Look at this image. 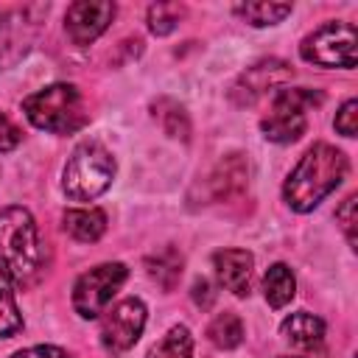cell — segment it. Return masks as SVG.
Masks as SVG:
<instances>
[{
  "label": "cell",
  "mask_w": 358,
  "mask_h": 358,
  "mask_svg": "<svg viewBox=\"0 0 358 358\" xmlns=\"http://www.w3.org/2000/svg\"><path fill=\"white\" fill-rule=\"evenodd\" d=\"M344 173H347V157L327 143H316L288 173L282 196L291 210L308 213L341 185Z\"/></svg>",
  "instance_id": "cell-1"
},
{
  "label": "cell",
  "mask_w": 358,
  "mask_h": 358,
  "mask_svg": "<svg viewBox=\"0 0 358 358\" xmlns=\"http://www.w3.org/2000/svg\"><path fill=\"white\" fill-rule=\"evenodd\" d=\"M0 263L3 271L20 285H31L39 277L42 243L36 221L25 207L0 210Z\"/></svg>",
  "instance_id": "cell-2"
},
{
  "label": "cell",
  "mask_w": 358,
  "mask_h": 358,
  "mask_svg": "<svg viewBox=\"0 0 358 358\" xmlns=\"http://www.w3.org/2000/svg\"><path fill=\"white\" fill-rule=\"evenodd\" d=\"M22 112L36 129L70 134L87 123L84 98L73 84H50L22 101Z\"/></svg>",
  "instance_id": "cell-3"
},
{
  "label": "cell",
  "mask_w": 358,
  "mask_h": 358,
  "mask_svg": "<svg viewBox=\"0 0 358 358\" xmlns=\"http://www.w3.org/2000/svg\"><path fill=\"white\" fill-rule=\"evenodd\" d=\"M115 179V157L101 143H81L62 173V187L73 201L98 199Z\"/></svg>",
  "instance_id": "cell-4"
},
{
  "label": "cell",
  "mask_w": 358,
  "mask_h": 358,
  "mask_svg": "<svg viewBox=\"0 0 358 358\" xmlns=\"http://www.w3.org/2000/svg\"><path fill=\"white\" fill-rule=\"evenodd\" d=\"M322 92L319 90H308V87H296V90H280L271 101L268 115L260 120L263 134L271 143H294L305 134L308 129V109L322 103Z\"/></svg>",
  "instance_id": "cell-5"
},
{
  "label": "cell",
  "mask_w": 358,
  "mask_h": 358,
  "mask_svg": "<svg viewBox=\"0 0 358 358\" xmlns=\"http://www.w3.org/2000/svg\"><path fill=\"white\" fill-rule=\"evenodd\" d=\"M305 62L319 67H355V25L352 22H324L308 34L299 45Z\"/></svg>",
  "instance_id": "cell-6"
},
{
  "label": "cell",
  "mask_w": 358,
  "mask_h": 358,
  "mask_svg": "<svg viewBox=\"0 0 358 358\" xmlns=\"http://www.w3.org/2000/svg\"><path fill=\"white\" fill-rule=\"evenodd\" d=\"M129 268L123 263H101L81 274L73 288V308L81 319H95L109 299L117 294V288L126 282Z\"/></svg>",
  "instance_id": "cell-7"
},
{
  "label": "cell",
  "mask_w": 358,
  "mask_h": 358,
  "mask_svg": "<svg viewBox=\"0 0 358 358\" xmlns=\"http://www.w3.org/2000/svg\"><path fill=\"white\" fill-rule=\"evenodd\" d=\"M145 327V305L134 296L117 302L101 322V341L109 352H126Z\"/></svg>",
  "instance_id": "cell-8"
},
{
  "label": "cell",
  "mask_w": 358,
  "mask_h": 358,
  "mask_svg": "<svg viewBox=\"0 0 358 358\" xmlns=\"http://www.w3.org/2000/svg\"><path fill=\"white\" fill-rule=\"evenodd\" d=\"M291 76H294V70L285 62H280V59L255 62L252 67H246L238 76V81L229 90V98L238 106H252L255 101H260L263 95H268L271 90H277L280 84L291 81Z\"/></svg>",
  "instance_id": "cell-9"
},
{
  "label": "cell",
  "mask_w": 358,
  "mask_h": 358,
  "mask_svg": "<svg viewBox=\"0 0 358 358\" xmlns=\"http://www.w3.org/2000/svg\"><path fill=\"white\" fill-rule=\"evenodd\" d=\"M115 17V3H106V0H78L67 8L64 14V28H67V36L76 42V45H90L95 42L112 22Z\"/></svg>",
  "instance_id": "cell-10"
},
{
  "label": "cell",
  "mask_w": 358,
  "mask_h": 358,
  "mask_svg": "<svg viewBox=\"0 0 358 358\" xmlns=\"http://www.w3.org/2000/svg\"><path fill=\"white\" fill-rule=\"evenodd\" d=\"M36 8H22V11H11L0 20V70L14 64L34 39V25L36 20L31 17Z\"/></svg>",
  "instance_id": "cell-11"
},
{
  "label": "cell",
  "mask_w": 358,
  "mask_h": 358,
  "mask_svg": "<svg viewBox=\"0 0 358 358\" xmlns=\"http://www.w3.org/2000/svg\"><path fill=\"white\" fill-rule=\"evenodd\" d=\"M213 266L218 274V282L232 291L235 296H246L252 288V268L255 257L246 249H221L213 255Z\"/></svg>",
  "instance_id": "cell-12"
},
{
  "label": "cell",
  "mask_w": 358,
  "mask_h": 358,
  "mask_svg": "<svg viewBox=\"0 0 358 358\" xmlns=\"http://www.w3.org/2000/svg\"><path fill=\"white\" fill-rule=\"evenodd\" d=\"M246 176H249V165L241 159V154L224 157V159L213 168V173L207 176L210 196H213L215 201H224V199L238 196V193L246 187Z\"/></svg>",
  "instance_id": "cell-13"
},
{
  "label": "cell",
  "mask_w": 358,
  "mask_h": 358,
  "mask_svg": "<svg viewBox=\"0 0 358 358\" xmlns=\"http://www.w3.org/2000/svg\"><path fill=\"white\" fill-rule=\"evenodd\" d=\"M280 333L294 344V347H302V350H313L324 341V322L313 313H291L288 319H282L280 324Z\"/></svg>",
  "instance_id": "cell-14"
},
{
  "label": "cell",
  "mask_w": 358,
  "mask_h": 358,
  "mask_svg": "<svg viewBox=\"0 0 358 358\" xmlns=\"http://www.w3.org/2000/svg\"><path fill=\"white\" fill-rule=\"evenodd\" d=\"M64 229L81 241V243H92L103 235L106 229V215L98 210V207H90V210H67L64 213Z\"/></svg>",
  "instance_id": "cell-15"
},
{
  "label": "cell",
  "mask_w": 358,
  "mask_h": 358,
  "mask_svg": "<svg viewBox=\"0 0 358 358\" xmlns=\"http://www.w3.org/2000/svg\"><path fill=\"white\" fill-rule=\"evenodd\" d=\"M263 291H266V302L271 308H285L296 294V280H294L291 268L285 263H274L263 277Z\"/></svg>",
  "instance_id": "cell-16"
},
{
  "label": "cell",
  "mask_w": 358,
  "mask_h": 358,
  "mask_svg": "<svg viewBox=\"0 0 358 358\" xmlns=\"http://www.w3.org/2000/svg\"><path fill=\"white\" fill-rule=\"evenodd\" d=\"M145 268H148L154 282H159L165 291H173V285L182 277V255L173 246H165L157 255L145 257Z\"/></svg>",
  "instance_id": "cell-17"
},
{
  "label": "cell",
  "mask_w": 358,
  "mask_h": 358,
  "mask_svg": "<svg viewBox=\"0 0 358 358\" xmlns=\"http://www.w3.org/2000/svg\"><path fill=\"white\" fill-rule=\"evenodd\" d=\"M207 338L218 347V350H232L243 341V322L238 319V313L224 310L218 313L210 324H207Z\"/></svg>",
  "instance_id": "cell-18"
},
{
  "label": "cell",
  "mask_w": 358,
  "mask_h": 358,
  "mask_svg": "<svg viewBox=\"0 0 358 358\" xmlns=\"http://www.w3.org/2000/svg\"><path fill=\"white\" fill-rule=\"evenodd\" d=\"M154 117L159 120V126L165 129V134H171V137H179V140H187L190 137V120H187V112L176 103V101H171V98H159V101H154Z\"/></svg>",
  "instance_id": "cell-19"
},
{
  "label": "cell",
  "mask_w": 358,
  "mask_h": 358,
  "mask_svg": "<svg viewBox=\"0 0 358 358\" xmlns=\"http://www.w3.org/2000/svg\"><path fill=\"white\" fill-rule=\"evenodd\" d=\"M145 358H193V336L185 324H176Z\"/></svg>",
  "instance_id": "cell-20"
},
{
  "label": "cell",
  "mask_w": 358,
  "mask_h": 358,
  "mask_svg": "<svg viewBox=\"0 0 358 358\" xmlns=\"http://www.w3.org/2000/svg\"><path fill=\"white\" fill-rule=\"evenodd\" d=\"M235 11L249 22V25H274L280 22L282 17L291 14V3H243V6H235Z\"/></svg>",
  "instance_id": "cell-21"
},
{
  "label": "cell",
  "mask_w": 358,
  "mask_h": 358,
  "mask_svg": "<svg viewBox=\"0 0 358 358\" xmlns=\"http://www.w3.org/2000/svg\"><path fill=\"white\" fill-rule=\"evenodd\" d=\"M22 327V316H20V308H17V299H14V291L8 285V274L0 268V336H11Z\"/></svg>",
  "instance_id": "cell-22"
},
{
  "label": "cell",
  "mask_w": 358,
  "mask_h": 358,
  "mask_svg": "<svg viewBox=\"0 0 358 358\" xmlns=\"http://www.w3.org/2000/svg\"><path fill=\"white\" fill-rule=\"evenodd\" d=\"M179 14H182V8L176 3H154L148 8V28H151V34H157V36L171 34L176 28V22H179Z\"/></svg>",
  "instance_id": "cell-23"
},
{
  "label": "cell",
  "mask_w": 358,
  "mask_h": 358,
  "mask_svg": "<svg viewBox=\"0 0 358 358\" xmlns=\"http://www.w3.org/2000/svg\"><path fill=\"white\" fill-rule=\"evenodd\" d=\"M355 207H358V199H355V193H352V196H347V199L341 201V207L336 210V221L341 224V229H344L350 246H355V224H358Z\"/></svg>",
  "instance_id": "cell-24"
},
{
  "label": "cell",
  "mask_w": 358,
  "mask_h": 358,
  "mask_svg": "<svg viewBox=\"0 0 358 358\" xmlns=\"http://www.w3.org/2000/svg\"><path fill=\"white\" fill-rule=\"evenodd\" d=\"M336 131L344 137H355L358 131V101H347L338 112H336Z\"/></svg>",
  "instance_id": "cell-25"
},
{
  "label": "cell",
  "mask_w": 358,
  "mask_h": 358,
  "mask_svg": "<svg viewBox=\"0 0 358 358\" xmlns=\"http://www.w3.org/2000/svg\"><path fill=\"white\" fill-rule=\"evenodd\" d=\"M20 140H22V134H20V129L0 112V151H11V148H17L20 145Z\"/></svg>",
  "instance_id": "cell-26"
},
{
  "label": "cell",
  "mask_w": 358,
  "mask_h": 358,
  "mask_svg": "<svg viewBox=\"0 0 358 358\" xmlns=\"http://www.w3.org/2000/svg\"><path fill=\"white\" fill-rule=\"evenodd\" d=\"M11 358H73L67 350L62 347H50V344H39V347H28V350H20L14 352Z\"/></svg>",
  "instance_id": "cell-27"
},
{
  "label": "cell",
  "mask_w": 358,
  "mask_h": 358,
  "mask_svg": "<svg viewBox=\"0 0 358 358\" xmlns=\"http://www.w3.org/2000/svg\"><path fill=\"white\" fill-rule=\"evenodd\" d=\"M193 299L201 308H210L213 305V291H210V282L207 280H196L193 282Z\"/></svg>",
  "instance_id": "cell-28"
},
{
  "label": "cell",
  "mask_w": 358,
  "mask_h": 358,
  "mask_svg": "<svg viewBox=\"0 0 358 358\" xmlns=\"http://www.w3.org/2000/svg\"><path fill=\"white\" fill-rule=\"evenodd\" d=\"M280 358H294V355H280Z\"/></svg>",
  "instance_id": "cell-29"
}]
</instances>
